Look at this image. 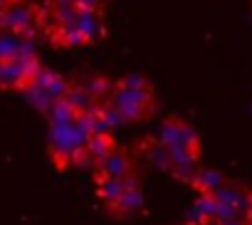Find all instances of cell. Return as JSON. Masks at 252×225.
<instances>
[{
    "instance_id": "6da1fadb",
    "label": "cell",
    "mask_w": 252,
    "mask_h": 225,
    "mask_svg": "<svg viewBox=\"0 0 252 225\" xmlns=\"http://www.w3.org/2000/svg\"><path fill=\"white\" fill-rule=\"evenodd\" d=\"M111 101L121 111L124 124L149 122L156 111V92L144 74H126L119 82H114Z\"/></svg>"
},
{
    "instance_id": "7a4b0ae2",
    "label": "cell",
    "mask_w": 252,
    "mask_h": 225,
    "mask_svg": "<svg viewBox=\"0 0 252 225\" xmlns=\"http://www.w3.org/2000/svg\"><path fill=\"white\" fill-rule=\"evenodd\" d=\"M158 144L173 154V156H186V159H198L200 161V151H203V141H200V134L198 129L181 119V117H166L161 122V129H158Z\"/></svg>"
},
{
    "instance_id": "3957f363",
    "label": "cell",
    "mask_w": 252,
    "mask_h": 225,
    "mask_svg": "<svg viewBox=\"0 0 252 225\" xmlns=\"http://www.w3.org/2000/svg\"><path fill=\"white\" fill-rule=\"evenodd\" d=\"M69 87H72V82H69L67 77H62V74H57V72H52V69H47V67H40V69L35 72V77L30 79V84H28L20 94H23L37 111L47 114V111H50L57 101H62V99L67 96Z\"/></svg>"
},
{
    "instance_id": "277c9868",
    "label": "cell",
    "mask_w": 252,
    "mask_h": 225,
    "mask_svg": "<svg viewBox=\"0 0 252 225\" xmlns=\"http://www.w3.org/2000/svg\"><path fill=\"white\" fill-rule=\"evenodd\" d=\"M218 200V218L222 223L230 220H252V188L240 181H225L222 188L215 193Z\"/></svg>"
},
{
    "instance_id": "5b68a950",
    "label": "cell",
    "mask_w": 252,
    "mask_h": 225,
    "mask_svg": "<svg viewBox=\"0 0 252 225\" xmlns=\"http://www.w3.org/2000/svg\"><path fill=\"white\" fill-rule=\"evenodd\" d=\"M40 67L42 64H40L32 47L15 55V57L0 60V89L3 92H23Z\"/></svg>"
},
{
    "instance_id": "8992f818",
    "label": "cell",
    "mask_w": 252,
    "mask_h": 225,
    "mask_svg": "<svg viewBox=\"0 0 252 225\" xmlns=\"http://www.w3.org/2000/svg\"><path fill=\"white\" fill-rule=\"evenodd\" d=\"M40 28H42L40 10L20 3V0L15 5H10L5 13H0V32H13L25 40H32L40 32Z\"/></svg>"
},
{
    "instance_id": "52a82bcc",
    "label": "cell",
    "mask_w": 252,
    "mask_h": 225,
    "mask_svg": "<svg viewBox=\"0 0 252 225\" xmlns=\"http://www.w3.org/2000/svg\"><path fill=\"white\" fill-rule=\"evenodd\" d=\"M136 173V159L134 151L116 146L111 154H106L94 166V176H111V178H129Z\"/></svg>"
},
{
    "instance_id": "ba28073f",
    "label": "cell",
    "mask_w": 252,
    "mask_h": 225,
    "mask_svg": "<svg viewBox=\"0 0 252 225\" xmlns=\"http://www.w3.org/2000/svg\"><path fill=\"white\" fill-rule=\"evenodd\" d=\"M144 210V191H141V183H139V176H134L131 178V183H129V188L124 191V195L109 208V213L114 215V218H121V220H126V218H134V215H139Z\"/></svg>"
},
{
    "instance_id": "9c48e42d",
    "label": "cell",
    "mask_w": 252,
    "mask_h": 225,
    "mask_svg": "<svg viewBox=\"0 0 252 225\" xmlns=\"http://www.w3.org/2000/svg\"><path fill=\"white\" fill-rule=\"evenodd\" d=\"M136 176V173H134ZM134 176H129V178H111V176H94V191H96V198L104 203V208L109 210L121 195H124V191L129 188V183H131V178Z\"/></svg>"
},
{
    "instance_id": "30bf717a",
    "label": "cell",
    "mask_w": 252,
    "mask_h": 225,
    "mask_svg": "<svg viewBox=\"0 0 252 225\" xmlns=\"http://www.w3.org/2000/svg\"><path fill=\"white\" fill-rule=\"evenodd\" d=\"M45 30H47L52 45H57V47L77 50V47H82V45H89L87 37L82 35V30L77 28V20H74V23H57V25H50V28H45Z\"/></svg>"
},
{
    "instance_id": "8fae6325",
    "label": "cell",
    "mask_w": 252,
    "mask_h": 225,
    "mask_svg": "<svg viewBox=\"0 0 252 225\" xmlns=\"http://www.w3.org/2000/svg\"><path fill=\"white\" fill-rule=\"evenodd\" d=\"M77 28L82 30V35L87 37V42H96V40H101V37H104L101 10H96V8H79Z\"/></svg>"
},
{
    "instance_id": "7c38bea8",
    "label": "cell",
    "mask_w": 252,
    "mask_h": 225,
    "mask_svg": "<svg viewBox=\"0 0 252 225\" xmlns=\"http://www.w3.org/2000/svg\"><path fill=\"white\" fill-rule=\"evenodd\" d=\"M116 146H119V144H116V139H114L109 131H92L89 139H87V161H89V166L94 168L96 161H101V159H104L106 154H111Z\"/></svg>"
},
{
    "instance_id": "4fadbf2b",
    "label": "cell",
    "mask_w": 252,
    "mask_h": 225,
    "mask_svg": "<svg viewBox=\"0 0 252 225\" xmlns=\"http://www.w3.org/2000/svg\"><path fill=\"white\" fill-rule=\"evenodd\" d=\"M210 218H218V200H215V195L198 193V198L193 200V205H190V210H188L186 223H188V225H203V223L210 220Z\"/></svg>"
},
{
    "instance_id": "5bb4252c",
    "label": "cell",
    "mask_w": 252,
    "mask_h": 225,
    "mask_svg": "<svg viewBox=\"0 0 252 225\" xmlns=\"http://www.w3.org/2000/svg\"><path fill=\"white\" fill-rule=\"evenodd\" d=\"M227 178L220 173V171H213V168H200L198 171V176H195V181L190 183V188L195 191V193H205V195H215L220 188H222V183H225Z\"/></svg>"
},
{
    "instance_id": "9a60e30c",
    "label": "cell",
    "mask_w": 252,
    "mask_h": 225,
    "mask_svg": "<svg viewBox=\"0 0 252 225\" xmlns=\"http://www.w3.org/2000/svg\"><path fill=\"white\" fill-rule=\"evenodd\" d=\"M30 40L20 37V35H13V32H0V60H8V57H15L25 50H30Z\"/></svg>"
},
{
    "instance_id": "2e32d148",
    "label": "cell",
    "mask_w": 252,
    "mask_h": 225,
    "mask_svg": "<svg viewBox=\"0 0 252 225\" xmlns=\"http://www.w3.org/2000/svg\"><path fill=\"white\" fill-rule=\"evenodd\" d=\"M77 3L82 8H96V10H101V5L106 3V0H77Z\"/></svg>"
},
{
    "instance_id": "e0dca14e",
    "label": "cell",
    "mask_w": 252,
    "mask_h": 225,
    "mask_svg": "<svg viewBox=\"0 0 252 225\" xmlns=\"http://www.w3.org/2000/svg\"><path fill=\"white\" fill-rule=\"evenodd\" d=\"M225 225H252V220H230Z\"/></svg>"
}]
</instances>
